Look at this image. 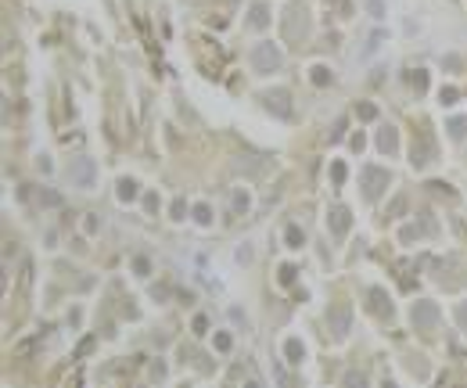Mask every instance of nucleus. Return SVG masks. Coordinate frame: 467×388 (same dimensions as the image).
I'll use <instances>...</instances> for the list:
<instances>
[{"label": "nucleus", "instance_id": "obj_8", "mask_svg": "<svg viewBox=\"0 0 467 388\" xmlns=\"http://www.w3.org/2000/svg\"><path fill=\"white\" fill-rule=\"evenodd\" d=\"M381 147L392 151V147H396V133H381Z\"/></svg>", "mask_w": 467, "mask_h": 388}, {"label": "nucleus", "instance_id": "obj_11", "mask_svg": "<svg viewBox=\"0 0 467 388\" xmlns=\"http://www.w3.org/2000/svg\"><path fill=\"white\" fill-rule=\"evenodd\" d=\"M119 187H123V191H119V194H123V198H133V194H137V191H133V184H130V180H123Z\"/></svg>", "mask_w": 467, "mask_h": 388}, {"label": "nucleus", "instance_id": "obj_9", "mask_svg": "<svg viewBox=\"0 0 467 388\" xmlns=\"http://www.w3.org/2000/svg\"><path fill=\"white\" fill-rule=\"evenodd\" d=\"M464 129H467V123H464V119H457V123L449 126V133H453V137H464Z\"/></svg>", "mask_w": 467, "mask_h": 388}, {"label": "nucleus", "instance_id": "obj_6", "mask_svg": "<svg viewBox=\"0 0 467 388\" xmlns=\"http://www.w3.org/2000/svg\"><path fill=\"white\" fill-rule=\"evenodd\" d=\"M331 216H334V230H338V234H345V227H349V219H345V208H334Z\"/></svg>", "mask_w": 467, "mask_h": 388}, {"label": "nucleus", "instance_id": "obj_3", "mask_svg": "<svg viewBox=\"0 0 467 388\" xmlns=\"http://www.w3.org/2000/svg\"><path fill=\"white\" fill-rule=\"evenodd\" d=\"M327 327L334 331V338H345V331H349V309H345V306H338V309L327 317Z\"/></svg>", "mask_w": 467, "mask_h": 388}, {"label": "nucleus", "instance_id": "obj_10", "mask_svg": "<svg viewBox=\"0 0 467 388\" xmlns=\"http://www.w3.org/2000/svg\"><path fill=\"white\" fill-rule=\"evenodd\" d=\"M288 241H291V248H298V241H302V234H298V227H288Z\"/></svg>", "mask_w": 467, "mask_h": 388}, {"label": "nucleus", "instance_id": "obj_5", "mask_svg": "<svg viewBox=\"0 0 467 388\" xmlns=\"http://www.w3.org/2000/svg\"><path fill=\"white\" fill-rule=\"evenodd\" d=\"M363 180H367V194H370V198H378V191L388 184V173H381V169H363Z\"/></svg>", "mask_w": 467, "mask_h": 388}, {"label": "nucleus", "instance_id": "obj_7", "mask_svg": "<svg viewBox=\"0 0 467 388\" xmlns=\"http://www.w3.org/2000/svg\"><path fill=\"white\" fill-rule=\"evenodd\" d=\"M288 356H291V363H298V356H302V345H298L295 338L288 341Z\"/></svg>", "mask_w": 467, "mask_h": 388}, {"label": "nucleus", "instance_id": "obj_2", "mask_svg": "<svg viewBox=\"0 0 467 388\" xmlns=\"http://www.w3.org/2000/svg\"><path fill=\"white\" fill-rule=\"evenodd\" d=\"M72 180H76L79 187H90L94 184V162L90 158H76L72 162Z\"/></svg>", "mask_w": 467, "mask_h": 388}, {"label": "nucleus", "instance_id": "obj_4", "mask_svg": "<svg viewBox=\"0 0 467 388\" xmlns=\"http://www.w3.org/2000/svg\"><path fill=\"white\" fill-rule=\"evenodd\" d=\"M277 65H280V58H277L273 47H259V51H255V68H259V72H273Z\"/></svg>", "mask_w": 467, "mask_h": 388}, {"label": "nucleus", "instance_id": "obj_1", "mask_svg": "<svg viewBox=\"0 0 467 388\" xmlns=\"http://www.w3.org/2000/svg\"><path fill=\"white\" fill-rule=\"evenodd\" d=\"M435 320H439V309H435L431 302H417V309H413V323H417V331H428Z\"/></svg>", "mask_w": 467, "mask_h": 388}]
</instances>
